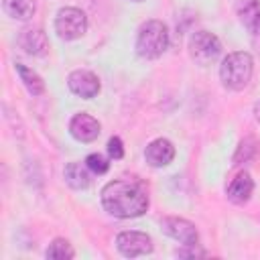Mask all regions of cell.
I'll use <instances>...</instances> for the list:
<instances>
[{
	"mask_svg": "<svg viewBox=\"0 0 260 260\" xmlns=\"http://www.w3.org/2000/svg\"><path fill=\"white\" fill-rule=\"evenodd\" d=\"M102 205L114 217H138L148 209V195L138 181L116 179L102 189Z\"/></svg>",
	"mask_w": 260,
	"mask_h": 260,
	"instance_id": "obj_1",
	"label": "cell"
},
{
	"mask_svg": "<svg viewBox=\"0 0 260 260\" xmlns=\"http://www.w3.org/2000/svg\"><path fill=\"white\" fill-rule=\"evenodd\" d=\"M252 73H254V61H252V55L246 51L230 53L219 65V79L223 87L232 91L244 89L250 83Z\"/></svg>",
	"mask_w": 260,
	"mask_h": 260,
	"instance_id": "obj_2",
	"label": "cell"
},
{
	"mask_svg": "<svg viewBox=\"0 0 260 260\" xmlns=\"http://www.w3.org/2000/svg\"><path fill=\"white\" fill-rule=\"evenodd\" d=\"M169 49V28L162 20H146L136 35V53L144 59H156Z\"/></svg>",
	"mask_w": 260,
	"mask_h": 260,
	"instance_id": "obj_3",
	"label": "cell"
},
{
	"mask_svg": "<svg viewBox=\"0 0 260 260\" xmlns=\"http://www.w3.org/2000/svg\"><path fill=\"white\" fill-rule=\"evenodd\" d=\"M55 30L63 41H75L87 30V16L75 6H65L55 16Z\"/></svg>",
	"mask_w": 260,
	"mask_h": 260,
	"instance_id": "obj_4",
	"label": "cell"
},
{
	"mask_svg": "<svg viewBox=\"0 0 260 260\" xmlns=\"http://www.w3.org/2000/svg\"><path fill=\"white\" fill-rule=\"evenodd\" d=\"M221 53L219 39L209 30H197L189 39V55L199 65H211Z\"/></svg>",
	"mask_w": 260,
	"mask_h": 260,
	"instance_id": "obj_5",
	"label": "cell"
},
{
	"mask_svg": "<svg viewBox=\"0 0 260 260\" xmlns=\"http://www.w3.org/2000/svg\"><path fill=\"white\" fill-rule=\"evenodd\" d=\"M116 246L126 258H136L152 252V240L142 232H120L116 238Z\"/></svg>",
	"mask_w": 260,
	"mask_h": 260,
	"instance_id": "obj_6",
	"label": "cell"
},
{
	"mask_svg": "<svg viewBox=\"0 0 260 260\" xmlns=\"http://www.w3.org/2000/svg\"><path fill=\"white\" fill-rule=\"evenodd\" d=\"M160 228L167 236H171L173 240L181 242L183 246H191V244H197L199 242V232L197 228L183 219V217H162L160 219Z\"/></svg>",
	"mask_w": 260,
	"mask_h": 260,
	"instance_id": "obj_7",
	"label": "cell"
},
{
	"mask_svg": "<svg viewBox=\"0 0 260 260\" xmlns=\"http://www.w3.org/2000/svg\"><path fill=\"white\" fill-rule=\"evenodd\" d=\"M67 85L75 95L85 98V100H91L100 93V79L91 71H85V69L71 71L67 77Z\"/></svg>",
	"mask_w": 260,
	"mask_h": 260,
	"instance_id": "obj_8",
	"label": "cell"
},
{
	"mask_svg": "<svg viewBox=\"0 0 260 260\" xmlns=\"http://www.w3.org/2000/svg\"><path fill=\"white\" fill-rule=\"evenodd\" d=\"M100 122L89 114H75L69 122V132L79 142H91L100 136Z\"/></svg>",
	"mask_w": 260,
	"mask_h": 260,
	"instance_id": "obj_9",
	"label": "cell"
},
{
	"mask_svg": "<svg viewBox=\"0 0 260 260\" xmlns=\"http://www.w3.org/2000/svg\"><path fill=\"white\" fill-rule=\"evenodd\" d=\"M144 158L150 167H167L175 158V146L167 138H156L146 146Z\"/></svg>",
	"mask_w": 260,
	"mask_h": 260,
	"instance_id": "obj_10",
	"label": "cell"
},
{
	"mask_svg": "<svg viewBox=\"0 0 260 260\" xmlns=\"http://www.w3.org/2000/svg\"><path fill=\"white\" fill-rule=\"evenodd\" d=\"M18 47L28 55H45L49 49V39L43 28H26L18 35Z\"/></svg>",
	"mask_w": 260,
	"mask_h": 260,
	"instance_id": "obj_11",
	"label": "cell"
},
{
	"mask_svg": "<svg viewBox=\"0 0 260 260\" xmlns=\"http://www.w3.org/2000/svg\"><path fill=\"white\" fill-rule=\"evenodd\" d=\"M236 12L240 22L250 35H260V2L258 0H238Z\"/></svg>",
	"mask_w": 260,
	"mask_h": 260,
	"instance_id": "obj_12",
	"label": "cell"
},
{
	"mask_svg": "<svg viewBox=\"0 0 260 260\" xmlns=\"http://www.w3.org/2000/svg\"><path fill=\"white\" fill-rule=\"evenodd\" d=\"M252 191H254V181L244 171V173L236 175V179L230 183V187H228V199L232 203H236V205H242V203H246L250 199Z\"/></svg>",
	"mask_w": 260,
	"mask_h": 260,
	"instance_id": "obj_13",
	"label": "cell"
},
{
	"mask_svg": "<svg viewBox=\"0 0 260 260\" xmlns=\"http://www.w3.org/2000/svg\"><path fill=\"white\" fill-rule=\"evenodd\" d=\"M2 8L10 18L28 20L37 12V2L35 0H2Z\"/></svg>",
	"mask_w": 260,
	"mask_h": 260,
	"instance_id": "obj_14",
	"label": "cell"
},
{
	"mask_svg": "<svg viewBox=\"0 0 260 260\" xmlns=\"http://www.w3.org/2000/svg\"><path fill=\"white\" fill-rule=\"evenodd\" d=\"M63 177H65L67 185L73 187V189H85L91 183V177L87 173V165L83 167L79 162H69L63 171Z\"/></svg>",
	"mask_w": 260,
	"mask_h": 260,
	"instance_id": "obj_15",
	"label": "cell"
},
{
	"mask_svg": "<svg viewBox=\"0 0 260 260\" xmlns=\"http://www.w3.org/2000/svg\"><path fill=\"white\" fill-rule=\"evenodd\" d=\"M16 71L20 75V81L24 83V87L28 89V93L32 95H41L45 91V81L39 77V73H35L32 69H28L22 63H16Z\"/></svg>",
	"mask_w": 260,
	"mask_h": 260,
	"instance_id": "obj_16",
	"label": "cell"
},
{
	"mask_svg": "<svg viewBox=\"0 0 260 260\" xmlns=\"http://www.w3.org/2000/svg\"><path fill=\"white\" fill-rule=\"evenodd\" d=\"M258 150H260V144H258V140H256V138H252V136L244 138V140L240 142V146H238L236 154H234V165L248 162L250 158H254V156H256V152H258Z\"/></svg>",
	"mask_w": 260,
	"mask_h": 260,
	"instance_id": "obj_17",
	"label": "cell"
},
{
	"mask_svg": "<svg viewBox=\"0 0 260 260\" xmlns=\"http://www.w3.org/2000/svg\"><path fill=\"white\" fill-rule=\"evenodd\" d=\"M45 256H47V258H53V260H69V258L75 256V252H73V248H71V244H69L67 240L57 238V240H53V242L49 244Z\"/></svg>",
	"mask_w": 260,
	"mask_h": 260,
	"instance_id": "obj_18",
	"label": "cell"
},
{
	"mask_svg": "<svg viewBox=\"0 0 260 260\" xmlns=\"http://www.w3.org/2000/svg\"><path fill=\"white\" fill-rule=\"evenodd\" d=\"M85 165H87V169H89L91 173H95V175H104V173H108V169H110L108 158H106V156H102L100 152L89 154V156L85 158Z\"/></svg>",
	"mask_w": 260,
	"mask_h": 260,
	"instance_id": "obj_19",
	"label": "cell"
},
{
	"mask_svg": "<svg viewBox=\"0 0 260 260\" xmlns=\"http://www.w3.org/2000/svg\"><path fill=\"white\" fill-rule=\"evenodd\" d=\"M108 154H110L112 158H116V160H120V158L124 156V146H122V140H120L118 136H112V138L108 140Z\"/></svg>",
	"mask_w": 260,
	"mask_h": 260,
	"instance_id": "obj_20",
	"label": "cell"
},
{
	"mask_svg": "<svg viewBox=\"0 0 260 260\" xmlns=\"http://www.w3.org/2000/svg\"><path fill=\"white\" fill-rule=\"evenodd\" d=\"M177 256H205V250H199L197 244H191V246H185V250H177Z\"/></svg>",
	"mask_w": 260,
	"mask_h": 260,
	"instance_id": "obj_21",
	"label": "cell"
},
{
	"mask_svg": "<svg viewBox=\"0 0 260 260\" xmlns=\"http://www.w3.org/2000/svg\"><path fill=\"white\" fill-rule=\"evenodd\" d=\"M254 116H256V120H260V102L254 106Z\"/></svg>",
	"mask_w": 260,
	"mask_h": 260,
	"instance_id": "obj_22",
	"label": "cell"
},
{
	"mask_svg": "<svg viewBox=\"0 0 260 260\" xmlns=\"http://www.w3.org/2000/svg\"><path fill=\"white\" fill-rule=\"evenodd\" d=\"M134 2H140V0H134Z\"/></svg>",
	"mask_w": 260,
	"mask_h": 260,
	"instance_id": "obj_23",
	"label": "cell"
}]
</instances>
